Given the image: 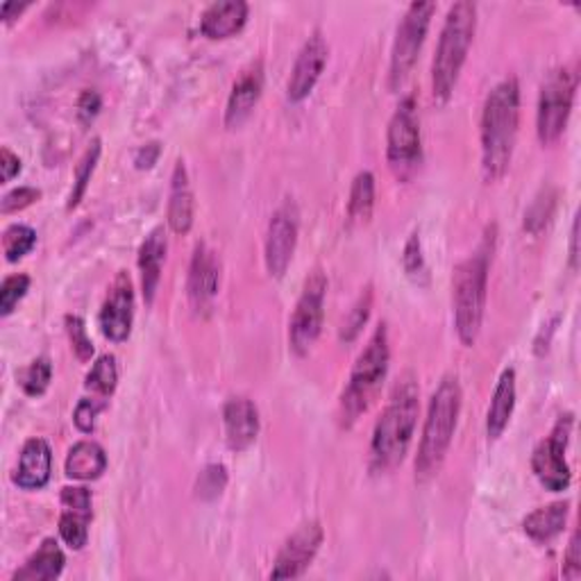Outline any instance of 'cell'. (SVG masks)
I'll list each match as a JSON object with an SVG mask.
<instances>
[{
  "label": "cell",
  "mask_w": 581,
  "mask_h": 581,
  "mask_svg": "<svg viewBox=\"0 0 581 581\" xmlns=\"http://www.w3.org/2000/svg\"><path fill=\"white\" fill-rule=\"evenodd\" d=\"M101 107H103V101H101L99 91H93V89L82 91L80 101H78V116H80L82 124H91V120L99 116Z\"/></svg>",
  "instance_id": "obj_41"
},
{
  "label": "cell",
  "mask_w": 581,
  "mask_h": 581,
  "mask_svg": "<svg viewBox=\"0 0 581 581\" xmlns=\"http://www.w3.org/2000/svg\"><path fill=\"white\" fill-rule=\"evenodd\" d=\"M421 391L414 373H404L393 386L379 421L375 423L371 439L373 470L389 473L402 464L409 452L421 411Z\"/></svg>",
  "instance_id": "obj_2"
},
{
  "label": "cell",
  "mask_w": 581,
  "mask_h": 581,
  "mask_svg": "<svg viewBox=\"0 0 581 581\" xmlns=\"http://www.w3.org/2000/svg\"><path fill=\"white\" fill-rule=\"evenodd\" d=\"M436 3H411L400 21L396 41L391 48V66H389V89H400L414 70L423 43L429 30Z\"/></svg>",
  "instance_id": "obj_10"
},
{
  "label": "cell",
  "mask_w": 581,
  "mask_h": 581,
  "mask_svg": "<svg viewBox=\"0 0 581 581\" xmlns=\"http://www.w3.org/2000/svg\"><path fill=\"white\" fill-rule=\"evenodd\" d=\"M493 253V234L481 241V246L466 257L454 269L452 277V307H454V330L459 341L466 348H473L481 323L483 309H487V290H489V269Z\"/></svg>",
  "instance_id": "obj_3"
},
{
  "label": "cell",
  "mask_w": 581,
  "mask_h": 581,
  "mask_svg": "<svg viewBox=\"0 0 581 581\" xmlns=\"http://www.w3.org/2000/svg\"><path fill=\"white\" fill-rule=\"evenodd\" d=\"M477 30V5L470 0H459L446 16L443 30L436 46V55L431 64V93L436 103H448L454 93V87L462 76L468 51Z\"/></svg>",
  "instance_id": "obj_5"
},
{
  "label": "cell",
  "mask_w": 581,
  "mask_h": 581,
  "mask_svg": "<svg viewBox=\"0 0 581 581\" xmlns=\"http://www.w3.org/2000/svg\"><path fill=\"white\" fill-rule=\"evenodd\" d=\"M386 157L400 180H406L423 162L421 116L414 95H406L391 116L389 132H386Z\"/></svg>",
  "instance_id": "obj_8"
},
{
  "label": "cell",
  "mask_w": 581,
  "mask_h": 581,
  "mask_svg": "<svg viewBox=\"0 0 581 581\" xmlns=\"http://www.w3.org/2000/svg\"><path fill=\"white\" fill-rule=\"evenodd\" d=\"M218 286H221V259L207 244H198L193 250L186 280L189 302L196 313L211 309V302L218 296Z\"/></svg>",
  "instance_id": "obj_16"
},
{
  "label": "cell",
  "mask_w": 581,
  "mask_h": 581,
  "mask_svg": "<svg viewBox=\"0 0 581 581\" xmlns=\"http://www.w3.org/2000/svg\"><path fill=\"white\" fill-rule=\"evenodd\" d=\"M263 93V64L257 60L250 66L238 73V78L232 85L228 109H225V126L241 128L257 107Z\"/></svg>",
  "instance_id": "obj_18"
},
{
  "label": "cell",
  "mask_w": 581,
  "mask_h": 581,
  "mask_svg": "<svg viewBox=\"0 0 581 581\" xmlns=\"http://www.w3.org/2000/svg\"><path fill=\"white\" fill-rule=\"evenodd\" d=\"M228 487V468L223 464H209L196 479V495L205 502L216 500Z\"/></svg>",
  "instance_id": "obj_36"
},
{
  "label": "cell",
  "mask_w": 581,
  "mask_h": 581,
  "mask_svg": "<svg viewBox=\"0 0 581 581\" xmlns=\"http://www.w3.org/2000/svg\"><path fill=\"white\" fill-rule=\"evenodd\" d=\"M375 207V178L371 171H361L350 189L348 218L350 223H369Z\"/></svg>",
  "instance_id": "obj_28"
},
{
  "label": "cell",
  "mask_w": 581,
  "mask_h": 581,
  "mask_svg": "<svg viewBox=\"0 0 581 581\" xmlns=\"http://www.w3.org/2000/svg\"><path fill=\"white\" fill-rule=\"evenodd\" d=\"M577 85L579 73L572 66L556 68L543 82L537 114V132L543 145H552L564 137L572 114Z\"/></svg>",
  "instance_id": "obj_7"
},
{
  "label": "cell",
  "mask_w": 581,
  "mask_h": 581,
  "mask_svg": "<svg viewBox=\"0 0 581 581\" xmlns=\"http://www.w3.org/2000/svg\"><path fill=\"white\" fill-rule=\"evenodd\" d=\"M325 296H327L325 273L321 269L311 271L305 280L302 294L288 323V344L290 350L298 357L309 354V350L319 341L325 319Z\"/></svg>",
  "instance_id": "obj_9"
},
{
  "label": "cell",
  "mask_w": 581,
  "mask_h": 581,
  "mask_svg": "<svg viewBox=\"0 0 581 581\" xmlns=\"http://www.w3.org/2000/svg\"><path fill=\"white\" fill-rule=\"evenodd\" d=\"M107 406L105 400L101 398H82L76 406V414H73V421H76V427L85 434H91L95 429V421H99V414Z\"/></svg>",
  "instance_id": "obj_39"
},
{
  "label": "cell",
  "mask_w": 581,
  "mask_h": 581,
  "mask_svg": "<svg viewBox=\"0 0 581 581\" xmlns=\"http://www.w3.org/2000/svg\"><path fill=\"white\" fill-rule=\"evenodd\" d=\"M554 203H556V193L552 189L543 191L534 201V205H531L529 211L525 214V230H529L531 234L543 232V228L550 223V218L554 214Z\"/></svg>",
  "instance_id": "obj_37"
},
{
  "label": "cell",
  "mask_w": 581,
  "mask_h": 581,
  "mask_svg": "<svg viewBox=\"0 0 581 581\" xmlns=\"http://www.w3.org/2000/svg\"><path fill=\"white\" fill-rule=\"evenodd\" d=\"M99 159H101V139H93V143L87 149V153L82 155L78 168H76V180H73V189H70V196H68V203L66 207L73 209L78 207L80 201L85 198L87 193V186L91 182V176L95 171V166H99Z\"/></svg>",
  "instance_id": "obj_30"
},
{
  "label": "cell",
  "mask_w": 581,
  "mask_h": 581,
  "mask_svg": "<svg viewBox=\"0 0 581 581\" xmlns=\"http://www.w3.org/2000/svg\"><path fill=\"white\" fill-rule=\"evenodd\" d=\"M572 431V414L561 416L556 421L552 434L543 439L534 454H531V470H534L537 479L552 493L566 491L572 481L570 466L566 462V450Z\"/></svg>",
  "instance_id": "obj_11"
},
{
  "label": "cell",
  "mask_w": 581,
  "mask_h": 581,
  "mask_svg": "<svg viewBox=\"0 0 581 581\" xmlns=\"http://www.w3.org/2000/svg\"><path fill=\"white\" fill-rule=\"evenodd\" d=\"M298 232H300V211L298 205L286 198L271 216L269 232H266V248L263 261L266 271L271 277L282 280L288 271L290 259H294L298 246Z\"/></svg>",
  "instance_id": "obj_12"
},
{
  "label": "cell",
  "mask_w": 581,
  "mask_h": 581,
  "mask_svg": "<svg viewBox=\"0 0 581 581\" xmlns=\"http://www.w3.org/2000/svg\"><path fill=\"white\" fill-rule=\"evenodd\" d=\"M26 10H28V3H21V5L18 3H3L0 5V16H3V23H12Z\"/></svg>",
  "instance_id": "obj_45"
},
{
  "label": "cell",
  "mask_w": 581,
  "mask_h": 581,
  "mask_svg": "<svg viewBox=\"0 0 581 581\" xmlns=\"http://www.w3.org/2000/svg\"><path fill=\"white\" fill-rule=\"evenodd\" d=\"M101 332L112 344H124L130 338L134 323V288L128 273H118L101 309Z\"/></svg>",
  "instance_id": "obj_15"
},
{
  "label": "cell",
  "mask_w": 581,
  "mask_h": 581,
  "mask_svg": "<svg viewBox=\"0 0 581 581\" xmlns=\"http://www.w3.org/2000/svg\"><path fill=\"white\" fill-rule=\"evenodd\" d=\"M159 153H162V145L157 141L143 145V149H139L137 157H134V164L137 168H153L159 159Z\"/></svg>",
  "instance_id": "obj_44"
},
{
  "label": "cell",
  "mask_w": 581,
  "mask_h": 581,
  "mask_svg": "<svg viewBox=\"0 0 581 581\" xmlns=\"http://www.w3.org/2000/svg\"><path fill=\"white\" fill-rule=\"evenodd\" d=\"M568 514H570L568 502H554V504L541 506L534 514H529L525 518L522 522L525 534L537 543H547L561 534L568 522Z\"/></svg>",
  "instance_id": "obj_27"
},
{
  "label": "cell",
  "mask_w": 581,
  "mask_h": 581,
  "mask_svg": "<svg viewBox=\"0 0 581 581\" xmlns=\"http://www.w3.org/2000/svg\"><path fill=\"white\" fill-rule=\"evenodd\" d=\"M62 516H60V537L70 550H82L89 541L91 512V491L85 487L62 489Z\"/></svg>",
  "instance_id": "obj_17"
},
{
  "label": "cell",
  "mask_w": 581,
  "mask_h": 581,
  "mask_svg": "<svg viewBox=\"0 0 581 581\" xmlns=\"http://www.w3.org/2000/svg\"><path fill=\"white\" fill-rule=\"evenodd\" d=\"M514 406H516V371L506 369L498 379L487 416V434L491 441L500 439L504 429L508 427V421L514 416Z\"/></svg>",
  "instance_id": "obj_24"
},
{
  "label": "cell",
  "mask_w": 581,
  "mask_h": 581,
  "mask_svg": "<svg viewBox=\"0 0 581 581\" xmlns=\"http://www.w3.org/2000/svg\"><path fill=\"white\" fill-rule=\"evenodd\" d=\"M166 232L164 228H155L139 248V271H141V290L145 305H153L157 288L162 282V269L166 261Z\"/></svg>",
  "instance_id": "obj_21"
},
{
  "label": "cell",
  "mask_w": 581,
  "mask_h": 581,
  "mask_svg": "<svg viewBox=\"0 0 581 581\" xmlns=\"http://www.w3.org/2000/svg\"><path fill=\"white\" fill-rule=\"evenodd\" d=\"M520 126V85L508 76L498 82L481 109V173L489 184L506 176L512 166Z\"/></svg>",
  "instance_id": "obj_1"
},
{
  "label": "cell",
  "mask_w": 581,
  "mask_h": 581,
  "mask_svg": "<svg viewBox=\"0 0 581 581\" xmlns=\"http://www.w3.org/2000/svg\"><path fill=\"white\" fill-rule=\"evenodd\" d=\"M30 290V277L26 273L8 275L0 284V317H10L16 305L26 298Z\"/></svg>",
  "instance_id": "obj_35"
},
{
  "label": "cell",
  "mask_w": 581,
  "mask_h": 581,
  "mask_svg": "<svg viewBox=\"0 0 581 581\" xmlns=\"http://www.w3.org/2000/svg\"><path fill=\"white\" fill-rule=\"evenodd\" d=\"M564 577L566 579H579L581 574V543H579V531H574L568 552H566V561H564Z\"/></svg>",
  "instance_id": "obj_42"
},
{
  "label": "cell",
  "mask_w": 581,
  "mask_h": 581,
  "mask_svg": "<svg viewBox=\"0 0 581 581\" xmlns=\"http://www.w3.org/2000/svg\"><path fill=\"white\" fill-rule=\"evenodd\" d=\"M66 477L78 481L99 479L107 468V454L95 441H80L68 450L66 456Z\"/></svg>",
  "instance_id": "obj_26"
},
{
  "label": "cell",
  "mask_w": 581,
  "mask_h": 581,
  "mask_svg": "<svg viewBox=\"0 0 581 581\" xmlns=\"http://www.w3.org/2000/svg\"><path fill=\"white\" fill-rule=\"evenodd\" d=\"M0 171H3V184L12 182L21 173V159L10 149L0 151Z\"/></svg>",
  "instance_id": "obj_43"
},
{
  "label": "cell",
  "mask_w": 581,
  "mask_h": 581,
  "mask_svg": "<svg viewBox=\"0 0 581 581\" xmlns=\"http://www.w3.org/2000/svg\"><path fill=\"white\" fill-rule=\"evenodd\" d=\"M51 470H53L51 446H48V441L39 439V436H35V439L26 441V446H23L12 481L23 491H39L51 481Z\"/></svg>",
  "instance_id": "obj_19"
},
{
  "label": "cell",
  "mask_w": 581,
  "mask_h": 581,
  "mask_svg": "<svg viewBox=\"0 0 581 581\" xmlns=\"http://www.w3.org/2000/svg\"><path fill=\"white\" fill-rule=\"evenodd\" d=\"M64 564H66V556L60 543L55 539H46L30 559L23 564V568L14 572L12 579L14 581H51L62 574Z\"/></svg>",
  "instance_id": "obj_25"
},
{
  "label": "cell",
  "mask_w": 581,
  "mask_h": 581,
  "mask_svg": "<svg viewBox=\"0 0 581 581\" xmlns=\"http://www.w3.org/2000/svg\"><path fill=\"white\" fill-rule=\"evenodd\" d=\"M193 211H196V203H193V191L189 182L186 166L180 159L173 168L171 178V196H168V228L176 234H189L193 228Z\"/></svg>",
  "instance_id": "obj_23"
},
{
  "label": "cell",
  "mask_w": 581,
  "mask_h": 581,
  "mask_svg": "<svg viewBox=\"0 0 581 581\" xmlns=\"http://www.w3.org/2000/svg\"><path fill=\"white\" fill-rule=\"evenodd\" d=\"M248 3L244 0H225V3H211L201 16V33L207 39H228L244 30L248 23Z\"/></svg>",
  "instance_id": "obj_22"
},
{
  "label": "cell",
  "mask_w": 581,
  "mask_h": 581,
  "mask_svg": "<svg viewBox=\"0 0 581 581\" xmlns=\"http://www.w3.org/2000/svg\"><path fill=\"white\" fill-rule=\"evenodd\" d=\"M402 266H404V273L409 275V280H414L416 284H427L429 271H427V263L423 257V246H421L418 232L411 234L406 241L404 253H402Z\"/></svg>",
  "instance_id": "obj_34"
},
{
  "label": "cell",
  "mask_w": 581,
  "mask_h": 581,
  "mask_svg": "<svg viewBox=\"0 0 581 581\" xmlns=\"http://www.w3.org/2000/svg\"><path fill=\"white\" fill-rule=\"evenodd\" d=\"M371 309H373V286H366L361 290L359 300L354 302V307L350 309V313L346 317L344 325H341V341L352 344L357 341V336L361 334V330L366 327L369 319H371Z\"/></svg>",
  "instance_id": "obj_31"
},
{
  "label": "cell",
  "mask_w": 581,
  "mask_h": 581,
  "mask_svg": "<svg viewBox=\"0 0 581 581\" xmlns=\"http://www.w3.org/2000/svg\"><path fill=\"white\" fill-rule=\"evenodd\" d=\"M37 244V232L30 225L14 223L3 232V253L10 263L26 257Z\"/></svg>",
  "instance_id": "obj_33"
},
{
  "label": "cell",
  "mask_w": 581,
  "mask_h": 581,
  "mask_svg": "<svg viewBox=\"0 0 581 581\" xmlns=\"http://www.w3.org/2000/svg\"><path fill=\"white\" fill-rule=\"evenodd\" d=\"M66 334L70 338V348L80 361H89L93 357V341L87 334V325L80 317H66Z\"/></svg>",
  "instance_id": "obj_38"
},
{
  "label": "cell",
  "mask_w": 581,
  "mask_h": 581,
  "mask_svg": "<svg viewBox=\"0 0 581 581\" xmlns=\"http://www.w3.org/2000/svg\"><path fill=\"white\" fill-rule=\"evenodd\" d=\"M116 384H118L116 357L114 354L99 357V361L93 363L87 375V389L93 393V398H101L107 402L116 391Z\"/></svg>",
  "instance_id": "obj_29"
},
{
  "label": "cell",
  "mask_w": 581,
  "mask_h": 581,
  "mask_svg": "<svg viewBox=\"0 0 581 581\" xmlns=\"http://www.w3.org/2000/svg\"><path fill=\"white\" fill-rule=\"evenodd\" d=\"M41 198V191L35 186H18L14 191H10L8 196L0 201V211L3 214H14V211H23L28 209L30 205H35Z\"/></svg>",
  "instance_id": "obj_40"
},
{
  "label": "cell",
  "mask_w": 581,
  "mask_h": 581,
  "mask_svg": "<svg viewBox=\"0 0 581 581\" xmlns=\"http://www.w3.org/2000/svg\"><path fill=\"white\" fill-rule=\"evenodd\" d=\"M51 379H53V366L48 357H37L35 361H30V366L18 377L23 393L30 398L43 396L48 391V386H51Z\"/></svg>",
  "instance_id": "obj_32"
},
{
  "label": "cell",
  "mask_w": 581,
  "mask_h": 581,
  "mask_svg": "<svg viewBox=\"0 0 581 581\" xmlns=\"http://www.w3.org/2000/svg\"><path fill=\"white\" fill-rule=\"evenodd\" d=\"M577 241H579V218H574L572 234H570V263H572V269H577V257H579Z\"/></svg>",
  "instance_id": "obj_46"
},
{
  "label": "cell",
  "mask_w": 581,
  "mask_h": 581,
  "mask_svg": "<svg viewBox=\"0 0 581 581\" xmlns=\"http://www.w3.org/2000/svg\"><path fill=\"white\" fill-rule=\"evenodd\" d=\"M462 384L454 375L441 379L439 389L434 391L427 409V418L421 436L418 456H416V479L421 483L439 475L446 454L452 446L459 414H462Z\"/></svg>",
  "instance_id": "obj_4"
},
{
  "label": "cell",
  "mask_w": 581,
  "mask_h": 581,
  "mask_svg": "<svg viewBox=\"0 0 581 581\" xmlns=\"http://www.w3.org/2000/svg\"><path fill=\"white\" fill-rule=\"evenodd\" d=\"M389 361H391L389 330H386V323H382L371 336L369 346L359 354L350 373V382L341 398L344 427H352L361 414H366L382 389L386 373H389Z\"/></svg>",
  "instance_id": "obj_6"
},
{
  "label": "cell",
  "mask_w": 581,
  "mask_h": 581,
  "mask_svg": "<svg viewBox=\"0 0 581 581\" xmlns=\"http://www.w3.org/2000/svg\"><path fill=\"white\" fill-rule=\"evenodd\" d=\"M323 527L319 520H309L300 525L294 534H290L282 550L275 556V564L271 570V579H296L307 572V568L317 559V554L323 545Z\"/></svg>",
  "instance_id": "obj_13"
},
{
  "label": "cell",
  "mask_w": 581,
  "mask_h": 581,
  "mask_svg": "<svg viewBox=\"0 0 581 581\" xmlns=\"http://www.w3.org/2000/svg\"><path fill=\"white\" fill-rule=\"evenodd\" d=\"M223 425H225V439L230 450L244 452L248 450L259 436V411L253 400L236 396L230 398L223 406Z\"/></svg>",
  "instance_id": "obj_20"
},
{
  "label": "cell",
  "mask_w": 581,
  "mask_h": 581,
  "mask_svg": "<svg viewBox=\"0 0 581 581\" xmlns=\"http://www.w3.org/2000/svg\"><path fill=\"white\" fill-rule=\"evenodd\" d=\"M330 48L321 30L313 33L300 48V53L296 57L294 68H290V76L286 82V99L290 103H302L309 99V93L313 87L319 85L323 70L327 66Z\"/></svg>",
  "instance_id": "obj_14"
}]
</instances>
